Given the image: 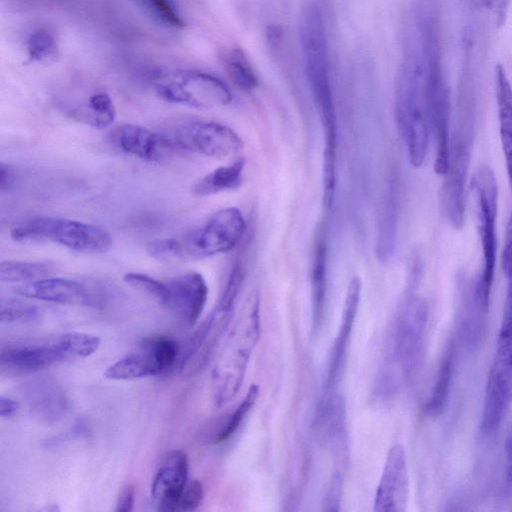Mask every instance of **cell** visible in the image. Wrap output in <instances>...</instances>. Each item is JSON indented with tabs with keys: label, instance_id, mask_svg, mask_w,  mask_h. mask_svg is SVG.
Segmentation results:
<instances>
[{
	"label": "cell",
	"instance_id": "obj_1",
	"mask_svg": "<svg viewBox=\"0 0 512 512\" xmlns=\"http://www.w3.org/2000/svg\"><path fill=\"white\" fill-rule=\"evenodd\" d=\"M428 316V304L420 296L408 297L401 306L375 383V392L379 398L392 397L418 371Z\"/></svg>",
	"mask_w": 512,
	"mask_h": 512
},
{
	"label": "cell",
	"instance_id": "obj_2",
	"mask_svg": "<svg viewBox=\"0 0 512 512\" xmlns=\"http://www.w3.org/2000/svg\"><path fill=\"white\" fill-rule=\"evenodd\" d=\"M305 75L320 114L324 134H335L337 116L331 84L328 38L321 9L308 5L299 26Z\"/></svg>",
	"mask_w": 512,
	"mask_h": 512
},
{
	"label": "cell",
	"instance_id": "obj_3",
	"mask_svg": "<svg viewBox=\"0 0 512 512\" xmlns=\"http://www.w3.org/2000/svg\"><path fill=\"white\" fill-rule=\"evenodd\" d=\"M260 299L251 293L242 307L213 372L217 405L230 401L239 391L250 356L260 335Z\"/></svg>",
	"mask_w": 512,
	"mask_h": 512
},
{
	"label": "cell",
	"instance_id": "obj_4",
	"mask_svg": "<svg viewBox=\"0 0 512 512\" xmlns=\"http://www.w3.org/2000/svg\"><path fill=\"white\" fill-rule=\"evenodd\" d=\"M475 133V111L471 101L463 100L449 138L448 167L441 194V210L449 224L460 229L465 214V188Z\"/></svg>",
	"mask_w": 512,
	"mask_h": 512
},
{
	"label": "cell",
	"instance_id": "obj_5",
	"mask_svg": "<svg viewBox=\"0 0 512 512\" xmlns=\"http://www.w3.org/2000/svg\"><path fill=\"white\" fill-rule=\"evenodd\" d=\"M398 121L407 147L409 161L421 167L426 160L431 125L424 81L422 58L406 62L397 96Z\"/></svg>",
	"mask_w": 512,
	"mask_h": 512
},
{
	"label": "cell",
	"instance_id": "obj_6",
	"mask_svg": "<svg viewBox=\"0 0 512 512\" xmlns=\"http://www.w3.org/2000/svg\"><path fill=\"white\" fill-rule=\"evenodd\" d=\"M420 32L431 132L436 142L434 169L438 175L444 176L448 167L450 98L442 72L437 35L432 23L423 20Z\"/></svg>",
	"mask_w": 512,
	"mask_h": 512
},
{
	"label": "cell",
	"instance_id": "obj_7",
	"mask_svg": "<svg viewBox=\"0 0 512 512\" xmlns=\"http://www.w3.org/2000/svg\"><path fill=\"white\" fill-rule=\"evenodd\" d=\"M245 231L246 221L240 209H220L184 236L167 238L169 260H200L226 253L241 241Z\"/></svg>",
	"mask_w": 512,
	"mask_h": 512
},
{
	"label": "cell",
	"instance_id": "obj_8",
	"mask_svg": "<svg viewBox=\"0 0 512 512\" xmlns=\"http://www.w3.org/2000/svg\"><path fill=\"white\" fill-rule=\"evenodd\" d=\"M470 189L482 250V270L476 284L475 301L479 308L486 310L494 282L497 248L498 187L493 171L486 165L480 166L472 177Z\"/></svg>",
	"mask_w": 512,
	"mask_h": 512
},
{
	"label": "cell",
	"instance_id": "obj_9",
	"mask_svg": "<svg viewBox=\"0 0 512 512\" xmlns=\"http://www.w3.org/2000/svg\"><path fill=\"white\" fill-rule=\"evenodd\" d=\"M16 242L49 241L83 253H104L112 247L111 235L102 227L58 217H36L11 230Z\"/></svg>",
	"mask_w": 512,
	"mask_h": 512
},
{
	"label": "cell",
	"instance_id": "obj_10",
	"mask_svg": "<svg viewBox=\"0 0 512 512\" xmlns=\"http://www.w3.org/2000/svg\"><path fill=\"white\" fill-rule=\"evenodd\" d=\"M152 85L162 100L191 108L215 109L232 101V93L221 79L198 70L176 69L158 73Z\"/></svg>",
	"mask_w": 512,
	"mask_h": 512
},
{
	"label": "cell",
	"instance_id": "obj_11",
	"mask_svg": "<svg viewBox=\"0 0 512 512\" xmlns=\"http://www.w3.org/2000/svg\"><path fill=\"white\" fill-rule=\"evenodd\" d=\"M172 140L177 147L213 158L234 155L244 146L241 137L232 128L214 121L181 127Z\"/></svg>",
	"mask_w": 512,
	"mask_h": 512
},
{
	"label": "cell",
	"instance_id": "obj_12",
	"mask_svg": "<svg viewBox=\"0 0 512 512\" xmlns=\"http://www.w3.org/2000/svg\"><path fill=\"white\" fill-rule=\"evenodd\" d=\"M409 500V474L407 458L401 444L393 445L386 456L376 489L375 512H403Z\"/></svg>",
	"mask_w": 512,
	"mask_h": 512
},
{
	"label": "cell",
	"instance_id": "obj_13",
	"mask_svg": "<svg viewBox=\"0 0 512 512\" xmlns=\"http://www.w3.org/2000/svg\"><path fill=\"white\" fill-rule=\"evenodd\" d=\"M362 283L358 276L350 280L343 304L341 323L330 353L323 393L334 392L343 375L347 346L359 308Z\"/></svg>",
	"mask_w": 512,
	"mask_h": 512
},
{
	"label": "cell",
	"instance_id": "obj_14",
	"mask_svg": "<svg viewBox=\"0 0 512 512\" xmlns=\"http://www.w3.org/2000/svg\"><path fill=\"white\" fill-rule=\"evenodd\" d=\"M189 462L185 452L173 450L163 458L151 484V498L158 511L174 512L187 483Z\"/></svg>",
	"mask_w": 512,
	"mask_h": 512
},
{
	"label": "cell",
	"instance_id": "obj_15",
	"mask_svg": "<svg viewBox=\"0 0 512 512\" xmlns=\"http://www.w3.org/2000/svg\"><path fill=\"white\" fill-rule=\"evenodd\" d=\"M67 360L56 337L47 341L2 346L0 367L9 373H30Z\"/></svg>",
	"mask_w": 512,
	"mask_h": 512
},
{
	"label": "cell",
	"instance_id": "obj_16",
	"mask_svg": "<svg viewBox=\"0 0 512 512\" xmlns=\"http://www.w3.org/2000/svg\"><path fill=\"white\" fill-rule=\"evenodd\" d=\"M21 392L30 414L40 422L57 423L70 409L66 391L52 377L30 380L23 385Z\"/></svg>",
	"mask_w": 512,
	"mask_h": 512
},
{
	"label": "cell",
	"instance_id": "obj_17",
	"mask_svg": "<svg viewBox=\"0 0 512 512\" xmlns=\"http://www.w3.org/2000/svg\"><path fill=\"white\" fill-rule=\"evenodd\" d=\"M171 310L184 324L193 326L201 316L208 298V286L203 275L188 272L167 281Z\"/></svg>",
	"mask_w": 512,
	"mask_h": 512
},
{
	"label": "cell",
	"instance_id": "obj_18",
	"mask_svg": "<svg viewBox=\"0 0 512 512\" xmlns=\"http://www.w3.org/2000/svg\"><path fill=\"white\" fill-rule=\"evenodd\" d=\"M20 296L59 304L92 305L96 303L93 290L86 284L61 277H46L15 287Z\"/></svg>",
	"mask_w": 512,
	"mask_h": 512
},
{
	"label": "cell",
	"instance_id": "obj_19",
	"mask_svg": "<svg viewBox=\"0 0 512 512\" xmlns=\"http://www.w3.org/2000/svg\"><path fill=\"white\" fill-rule=\"evenodd\" d=\"M118 144L126 154L151 162L160 161L177 147L172 138L135 124L121 127Z\"/></svg>",
	"mask_w": 512,
	"mask_h": 512
},
{
	"label": "cell",
	"instance_id": "obj_20",
	"mask_svg": "<svg viewBox=\"0 0 512 512\" xmlns=\"http://www.w3.org/2000/svg\"><path fill=\"white\" fill-rule=\"evenodd\" d=\"M327 239L325 230L320 229L315 237L311 262V319L312 334L321 330L327 292Z\"/></svg>",
	"mask_w": 512,
	"mask_h": 512
},
{
	"label": "cell",
	"instance_id": "obj_21",
	"mask_svg": "<svg viewBox=\"0 0 512 512\" xmlns=\"http://www.w3.org/2000/svg\"><path fill=\"white\" fill-rule=\"evenodd\" d=\"M346 405L336 391L322 393L313 420L317 435L327 443L341 445L345 441Z\"/></svg>",
	"mask_w": 512,
	"mask_h": 512
},
{
	"label": "cell",
	"instance_id": "obj_22",
	"mask_svg": "<svg viewBox=\"0 0 512 512\" xmlns=\"http://www.w3.org/2000/svg\"><path fill=\"white\" fill-rule=\"evenodd\" d=\"M495 87L501 146L512 188V85L500 64L495 68Z\"/></svg>",
	"mask_w": 512,
	"mask_h": 512
},
{
	"label": "cell",
	"instance_id": "obj_23",
	"mask_svg": "<svg viewBox=\"0 0 512 512\" xmlns=\"http://www.w3.org/2000/svg\"><path fill=\"white\" fill-rule=\"evenodd\" d=\"M244 168L245 160L243 158L220 166L198 179L192 186V192L197 196H209L237 189L242 184Z\"/></svg>",
	"mask_w": 512,
	"mask_h": 512
},
{
	"label": "cell",
	"instance_id": "obj_24",
	"mask_svg": "<svg viewBox=\"0 0 512 512\" xmlns=\"http://www.w3.org/2000/svg\"><path fill=\"white\" fill-rule=\"evenodd\" d=\"M454 367L455 352L453 348H449L441 360L434 385L424 405L425 415L437 417L445 410L451 390Z\"/></svg>",
	"mask_w": 512,
	"mask_h": 512
},
{
	"label": "cell",
	"instance_id": "obj_25",
	"mask_svg": "<svg viewBox=\"0 0 512 512\" xmlns=\"http://www.w3.org/2000/svg\"><path fill=\"white\" fill-rule=\"evenodd\" d=\"M71 115L81 123L102 129L114 122L116 108L107 93L99 92L91 95L85 104L71 110Z\"/></svg>",
	"mask_w": 512,
	"mask_h": 512
},
{
	"label": "cell",
	"instance_id": "obj_26",
	"mask_svg": "<svg viewBox=\"0 0 512 512\" xmlns=\"http://www.w3.org/2000/svg\"><path fill=\"white\" fill-rule=\"evenodd\" d=\"M55 271L51 262L2 261L0 281L2 283H28L49 277Z\"/></svg>",
	"mask_w": 512,
	"mask_h": 512
},
{
	"label": "cell",
	"instance_id": "obj_27",
	"mask_svg": "<svg viewBox=\"0 0 512 512\" xmlns=\"http://www.w3.org/2000/svg\"><path fill=\"white\" fill-rule=\"evenodd\" d=\"M154 376L146 355L138 348L107 367L104 377L111 380H132Z\"/></svg>",
	"mask_w": 512,
	"mask_h": 512
},
{
	"label": "cell",
	"instance_id": "obj_28",
	"mask_svg": "<svg viewBox=\"0 0 512 512\" xmlns=\"http://www.w3.org/2000/svg\"><path fill=\"white\" fill-rule=\"evenodd\" d=\"M153 21L169 29H182L185 22L172 0H132Z\"/></svg>",
	"mask_w": 512,
	"mask_h": 512
},
{
	"label": "cell",
	"instance_id": "obj_29",
	"mask_svg": "<svg viewBox=\"0 0 512 512\" xmlns=\"http://www.w3.org/2000/svg\"><path fill=\"white\" fill-rule=\"evenodd\" d=\"M41 310L38 306L13 297H2L0 301V322L2 324H30L39 321Z\"/></svg>",
	"mask_w": 512,
	"mask_h": 512
},
{
	"label": "cell",
	"instance_id": "obj_30",
	"mask_svg": "<svg viewBox=\"0 0 512 512\" xmlns=\"http://www.w3.org/2000/svg\"><path fill=\"white\" fill-rule=\"evenodd\" d=\"M225 66L231 81L242 91H251L257 84V77L239 49H234L226 56Z\"/></svg>",
	"mask_w": 512,
	"mask_h": 512
},
{
	"label": "cell",
	"instance_id": "obj_31",
	"mask_svg": "<svg viewBox=\"0 0 512 512\" xmlns=\"http://www.w3.org/2000/svg\"><path fill=\"white\" fill-rule=\"evenodd\" d=\"M56 339L68 359L88 357L100 346V338L88 333L70 332L56 336Z\"/></svg>",
	"mask_w": 512,
	"mask_h": 512
},
{
	"label": "cell",
	"instance_id": "obj_32",
	"mask_svg": "<svg viewBox=\"0 0 512 512\" xmlns=\"http://www.w3.org/2000/svg\"><path fill=\"white\" fill-rule=\"evenodd\" d=\"M126 284L152 297L160 305L167 308L169 303V287L167 282L139 272H128L123 276Z\"/></svg>",
	"mask_w": 512,
	"mask_h": 512
},
{
	"label": "cell",
	"instance_id": "obj_33",
	"mask_svg": "<svg viewBox=\"0 0 512 512\" xmlns=\"http://www.w3.org/2000/svg\"><path fill=\"white\" fill-rule=\"evenodd\" d=\"M259 394L257 385H251L235 411L230 415L229 419L224 423L223 427L213 437L212 443H221L228 440L239 428L243 419L254 406Z\"/></svg>",
	"mask_w": 512,
	"mask_h": 512
},
{
	"label": "cell",
	"instance_id": "obj_34",
	"mask_svg": "<svg viewBox=\"0 0 512 512\" xmlns=\"http://www.w3.org/2000/svg\"><path fill=\"white\" fill-rule=\"evenodd\" d=\"M56 40L52 33L38 29L30 34L27 40V52L30 61H43L55 56Z\"/></svg>",
	"mask_w": 512,
	"mask_h": 512
},
{
	"label": "cell",
	"instance_id": "obj_35",
	"mask_svg": "<svg viewBox=\"0 0 512 512\" xmlns=\"http://www.w3.org/2000/svg\"><path fill=\"white\" fill-rule=\"evenodd\" d=\"M203 498V484L197 479L187 481L179 499L177 511H194L201 505Z\"/></svg>",
	"mask_w": 512,
	"mask_h": 512
},
{
	"label": "cell",
	"instance_id": "obj_36",
	"mask_svg": "<svg viewBox=\"0 0 512 512\" xmlns=\"http://www.w3.org/2000/svg\"><path fill=\"white\" fill-rule=\"evenodd\" d=\"M343 474L340 469L332 474L328 488L323 500L322 509L324 511H338L341 505L343 493Z\"/></svg>",
	"mask_w": 512,
	"mask_h": 512
},
{
	"label": "cell",
	"instance_id": "obj_37",
	"mask_svg": "<svg viewBox=\"0 0 512 512\" xmlns=\"http://www.w3.org/2000/svg\"><path fill=\"white\" fill-rule=\"evenodd\" d=\"M135 503V487L127 483L120 489L116 500V512H130Z\"/></svg>",
	"mask_w": 512,
	"mask_h": 512
},
{
	"label": "cell",
	"instance_id": "obj_38",
	"mask_svg": "<svg viewBox=\"0 0 512 512\" xmlns=\"http://www.w3.org/2000/svg\"><path fill=\"white\" fill-rule=\"evenodd\" d=\"M16 182V173L14 168L8 164L0 163V190L1 192L9 191L14 187Z\"/></svg>",
	"mask_w": 512,
	"mask_h": 512
},
{
	"label": "cell",
	"instance_id": "obj_39",
	"mask_svg": "<svg viewBox=\"0 0 512 512\" xmlns=\"http://www.w3.org/2000/svg\"><path fill=\"white\" fill-rule=\"evenodd\" d=\"M505 456H506V483L512 487V427L508 433L505 442Z\"/></svg>",
	"mask_w": 512,
	"mask_h": 512
},
{
	"label": "cell",
	"instance_id": "obj_40",
	"mask_svg": "<svg viewBox=\"0 0 512 512\" xmlns=\"http://www.w3.org/2000/svg\"><path fill=\"white\" fill-rule=\"evenodd\" d=\"M19 409V403L9 397H0V416L1 418H9L13 416Z\"/></svg>",
	"mask_w": 512,
	"mask_h": 512
},
{
	"label": "cell",
	"instance_id": "obj_41",
	"mask_svg": "<svg viewBox=\"0 0 512 512\" xmlns=\"http://www.w3.org/2000/svg\"><path fill=\"white\" fill-rule=\"evenodd\" d=\"M503 252L512 254V212L506 229L505 245L503 248Z\"/></svg>",
	"mask_w": 512,
	"mask_h": 512
}]
</instances>
